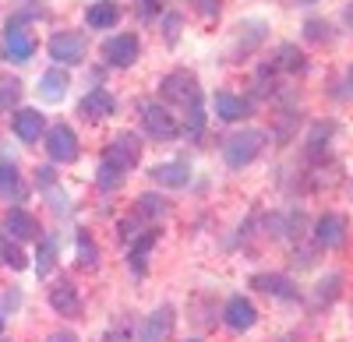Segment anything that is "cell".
<instances>
[{"label":"cell","mask_w":353,"mask_h":342,"mask_svg":"<svg viewBox=\"0 0 353 342\" xmlns=\"http://www.w3.org/2000/svg\"><path fill=\"white\" fill-rule=\"evenodd\" d=\"M314 240L321 247H343V240H346V219L339 212H325L314 222Z\"/></svg>","instance_id":"cell-10"},{"label":"cell","mask_w":353,"mask_h":342,"mask_svg":"<svg viewBox=\"0 0 353 342\" xmlns=\"http://www.w3.org/2000/svg\"><path fill=\"white\" fill-rule=\"evenodd\" d=\"M21 96V85L18 81H0V109H11Z\"/></svg>","instance_id":"cell-30"},{"label":"cell","mask_w":353,"mask_h":342,"mask_svg":"<svg viewBox=\"0 0 353 342\" xmlns=\"http://www.w3.org/2000/svg\"><path fill=\"white\" fill-rule=\"evenodd\" d=\"M0 258H4V265H8V268H14V272H21V268H25V254H21V247H18V244H11V240L0 244Z\"/></svg>","instance_id":"cell-27"},{"label":"cell","mask_w":353,"mask_h":342,"mask_svg":"<svg viewBox=\"0 0 353 342\" xmlns=\"http://www.w3.org/2000/svg\"><path fill=\"white\" fill-rule=\"evenodd\" d=\"M103 53H106V61H110L113 67H131V64L138 61V53H141V43H138L134 32H121V36H113V39L103 46Z\"/></svg>","instance_id":"cell-8"},{"label":"cell","mask_w":353,"mask_h":342,"mask_svg":"<svg viewBox=\"0 0 353 342\" xmlns=\"http://www.w3.org/2000/svg\"><path fill=\"white\" fill-rule=\"evenodd\" d=\"M350 85H353V67H350Z\"/></svg>","instance_id":"cell-36"},{"label":"cell","mask_w":353,"mask_h":342,"mask_svg":"<svg viewBox=\"0 0 353 342\" xmlns=\"http://www.w3.org/2000/svg\"><path fill=\"white\" fill-rule=\"evenodd\" d=\"M304 32H307V39H314V43H321V39H329V25L321 21V18H311L307 25H304Z\"/></svg>","instance_id":"cell-31"},{"label":"cell","mask_w":353,"mask_h":342,"mask_svg":"<svg viewBox=\"0 0 353 342\" xmlns=\"http://www.w3.org/2000/svg\"><path fill=\"white\" fill-rule=\"evenodd\" d=\"M254 286L261 293H272V297H283V300L297 297V290H290V279L286 275H254Z\"/></svg>","instance_id":"cell-20"},{"label":"cell","mask_w":353,"mask_h":342,"mask_svg":"<svg viewBox=\"0 0 353 342\" xmlns=\"http://www.w3.org/2000/svg\"><path fill=\"white\" fill-rule=\"evenodd\" d=\"M113 109H117V99L106 89H92L78 103V113L85 120H106V117H113Z\"/></svg>","instance_id":"cell-11"},{"label":"cell","mask_w":353,"mask_h":342,"mask_svg":"<svg viewBox=\"0 0 353 342\" xmlns=\"http://www.w3.org/2000/svg\"><path fill=\"white\" fill-rule=\"evenodd\" d=\"M36 36L28 32V28H21V21H8V32H4V53H8V61L14 64H25V61H32V53H36Z\"/></svg>","instance_id":"cell-5"},{"label":"cell","mask_w":353,"mask_h":342,"mask_svg":"<svg viewBox=\"0 0 353 342\" xmlns=\"http://www.w3.org/2000/svg\"><path fill=\"white\" fill-rule=\"evenodd\" d=\"M265 149V131L258 127H244L237 134H230L226 138V145H223V159L230 169H241V166H251Z\"/></svg>","instance_id":"cell-1"},{"label":"cell","mask_w":353,"mask_h":342,"mask_svg":"<svg viewBox=\"0 0 353 342\" xmlns=\"http://www.w3.org/2000/svg\"><path fill=\"white\" fill-rule=\"evenodd\" d=\"M152 180L163 184V187H188L191 184V166L184 159L159 162V166H152Z\"/></svg>","instance_id":"cell-13"},{"label":"cell","mask_w":353,"mask_h":342,"mask_svg":"<svg viewBox=\"0 0 353 342\" xmlns=\"http://www.w3.org/2000/svg\"><path fill=\"white\" fill-rule=\"evenodd\" d=\"M138 212L149 215V219H163L170 212V205H166V197H159V194H141L138 197Z\"/></svg>","instance_id":"cell-25"},{"label":"cell","mask_w":353,"mask_h":342,"mask_svg":"<svg viewBox=\"0 0 353 342\" xmlns=\"http://www.w3.org/2000/svg\"><path fill=\"white\" fill-rule=\"evenodd\" d=\"M212 106H216V117H219V120H226V124L248 117V109H251V106H248V99L233 96V92H226V89H219V92L212 96Z\"/></svg>","instance_id":"cell-14"},{"label":"cell","mask_w":353,"mask_h":342,"mask_svg":"<svg viewBox=\"0 0 353 342\" xmlns=\"http://www.w3.org/2000/svg\"><path fill=\"white\" fill-rule=\"evenodd\" d=\"M68 85H71L68 71H61V67L43 71V74H39V96H43L46 103H61L64 92H68Z\"/></svg>","instance_id":"cell-16"},{"label":"cell","mask_w":353,"mask_h":342,"mask_svg":"<svg viewBox=\"0 0 353 342\" xmlns=\"http://www.w3.org/2000/svg\"><path fill=\"white\" fill-rule=\"evenodd\" d=\"M46 50H50V56H53L57 64H64V67L71 64V67H74V64H81V61H85L88 43H85V36H81V32H53Z\"/></svg>","instance_id":"cell-4"},{"label":"cell","mask_w":353,"mask_h":342,"mask_svg":"<svg viewBox=\"0 0 353 342\" xmlns=\"http://www.w3.org/2000/svg\"><path fill=\"white\" fill-rule=\"evenodd\" d=\"M163 11V0H138V14L141 18H156Z\"/></svg>","instance_id":"cell-32"},{"label":"cell","mask_w":353,"mask_h":342,"mask_svg":"<svg viewBox=\"0 0 353 342\" xmlns=\"http://www.w3.org/2000/svg\"><path fill=\"white\" fill-rule=\"evenodd\" d=\"M141 127H145V134L156 138V141H173L176 134H181V124H176V117H173L166 106L152 103V99L141 103Z\"/></svg>","instance_id":"cell-2"},{"label":"cell","mask_w":353,"mask_h":342,"mask_svg":"<svg viewBox=\"0 0 353 342\" xmlns=\"http://www.w3.org/2000/svg\"><path fill=\"white\" fill-rule=\"evenodd\" d=\"M117 21H121V8H117L113 0H99V4H92L85 11V25L99 28V32H103V28H113Z\"/></svg>","instance_id":"cell-18"},{"label":"cell","mask_w":353,"mask_h":342,"mask_svg":"<svg viewBox=\"0 0 353 342\" xmlns=\"http://www.w3.org/2000/svg\"><path fill=\"white\" fill-rule=\"evenodd\" d=\"M163 96L170 99V103H194V99H201V92H198V78L191 74V71H170L166 78H163Z\"/></svg>","instance_id":"cell-7"},{"label":"cell","mask_w":353,"mask_h":342,"mask_svg":"<svg viewBox=\"0 0 353 342\" xmlns=\"http://www.w3.org/2000/svg\"><path fill=\"white\" fill-rule=\"evenodd\" d=\"M36 180H39V187H53V169H50V166L43 169V166H39V177H36Z\"/></svg>","instance_id":"cell-34"},{"label":"cell","mask_w":353,"mask_h":342,"mask_svg":"<svg viewBox=\"0 0 353 342\" xmlns=\"http://www.w3.org/2000/svg\"><path fill=\"white\" fill-rule=\"evenodd\" d=\"M124 177H128V173H121V169L110 166V162H99V169H96V180H99L103 191H117V187L124 184Z\"/></svg>","instance_id":"cell-26"},{"label":"cell","mask_w":353,"mask_h":342,"mask_svg":"<svg viewBox=\"0 0 353 342\" xmlns=\"http://www.w3.org/2000/svg\"><path fill=\"white\" fill-rule=\"evenodd\" d=\"M0 332H4V318H0Z\"/></svg>","instance_id":"cell-37"},{"label":"cell","mask_w":353,"mask_h":342,"mask_svg":"<svg viewBox=\"0 0 353 342\" xmlns=\"http://www.w3.org/2000/svg\"><path fill=\"white\" fill-rule=\"evenodd\" d=\"M152 244H156V233H152V230L141 233V237H134V247H131V265H134V272H145V258H149Z\"/></svg>","instance_id":"cell-23"},{"label":"cell","mask_w":353,"mask_h":342,"mask_svg":"<svg viewBox=\"0 0 353 342\" xmlns=\"http://www.w3.org/2000/svg\"><path fill=\"white\" fill-rule=\"evenodd\" d=\"M53 261H57V240L46 237V240L39 244V250H36V272H39V275H50V272H53Z\"/></svg>","instance_id":"cell-24"},{"label":"cell","mask_w":353,"mask_h":342,"mask_svg":"<svg viewBox=\"0 0 353 342\" xmlns=\"http://www.w3.org/2000/svg\"><path fill=\"white\" fill-rule=\"evenodd\" d=\"M201 14H219V0H194Z\"/></svg>","instance_id":"cell-33"},{"label":"cell","mask_w":353,"mask_h":342,"mask_svg":"<svg viewBox=\"0 0 353 342\" xmlns=\"http://www.w3.org/2000/svg\"><path fill=\"white\" fill-rule=\"evenodd\" d=\"M78 265H81L85 272H92V268L99 265V250H96L92 237H88L85 230H78Z\"/></svg>","instance_id":"cell-22"},{"label":"cell","mask_w":353,"mask_h":342,"mask_svg":"<svg viewBox=\"0 0 353 342\" xmlns=\"http://www.w3.org/2000/svg\"><path fill=\"white\" fill-rule=\"evenodd\" d=\"M46 152L53 162H74L78 159V134L68 127V124H57L50 134H46Z\"/></svg>","instance_id":"cell-6"},{"label":"cell","mask_w":353,"mask_h":342,"mask_svg":"<svg viewBox=\"0 0 353 342\" xmlns=\"http://www.w3.org/2000/svg\"><path fill=\"white\" fill-rule=\"evenodd\" d=\"M170 328H173V307H159L156 314L141 325V332H138V342H166V335H170Z\"/></svg>","instance_id":"cell-15"},{"label":"cell","mask_w":353,"mask_h":342,"mask_svg":"<svg viewBox=\"0 0 353 342\" xmlns=\"http://www.w3.org/2000/svg\"><path fill=\"white\" fill-rule=\"evenodd\" d=\"M11 127H14V134L25 141V145H32V141H39L43 138V113L39 109H14V117H11Z\"/></svg>","instance_id":"cell-12"},{"label":"cell","mask_w":353,"mask_h":342,"mask_svg":"<svg viewBox=\"0 0 353 342\" xmlns=\"http://www.w3.org/2000/svg\"><path fill=\"white\" fill-rule=\"evenodd\" d=\"M0 194L4 197H21V173L14 162H0Z\"/></svg>","instance_id":"cell-21"},{"label":"cell","mask_w":353,"mask_h":342,"mask_svg":"<svg viewBox=\"0 0 353 342\" xmlns=\"http://www.w3.org/2000/svg\"><path fill=\"white\" fill-rule=\"evenodd\" d=\"M223 321H226L230 332H248L258 321V310H254V303L248 297H233L226 303V310H223Z\"/></svg>","instance_id":"cell-9"},{"label":"cell","mask_w":353,"mask_h":342,"mask_svg":"<svg viewBox=\"0 0 353 342\" xmlns=\"http://www.w3.org/2000/svg\"><path fill=\"white\" fill-rule=\"evenodd\" d=\"M138 159H141V138L138 134H131V131H121L110 145H106V152H103V162H110V166H117L121 173H128V169H134L138 166Z\"/></svg>","instance_id":"cell-3"},{"label":"cell","mask_w":353,"mask_h":342,"mask_svg":"<svg viewBox=\"0 0 353 342\" xmlns=\"http://www.w3.org/2000/svg\"><path fill=\"white\" fill-rule=\"evenodd\" d=\"M307 4H311V0H307Z\"/></svg>","instance_id":"cell-39"},{"label":"cell","mask_w":353,"mask_h":342,"mask_svg":"<svg viewBox=\"0 0 353 342\" xmlns=\"http://www.w3.org/2000/svg\"><path fill=\"white\" fill-rule=\"evenodd\" d=\"M4 230H8L11 240H28V237L39 233V222L28 215V212H21V209H11L8 219H4Z\"/></svg>","instance_id":"cell-17"},{"label":"cell","mask_w":353,"mask_h":342,"mask_svg":"<svg viewBox=\"0 0 353 342\" xmlns=\"http://www.w3.org/2000/svg\"><path fill=\"white\" fill-rule=\"evenodd\" d=\"M50 342H78V335H71V332H57V335H50Z\"/></svg>","instance_id":"cell-35"},{"label":"cell","mask_w":353,"mask_h":342,"mask_svg":"<svg viewBox=\"0 0 353 342\" xmlns=\"http://www.w3.org/2000/svg\"><path fill=\"white\" fill-rule=\"evenodd\" d=\"M201 127H205V103H201V99H194V103H191V113H188L184 131H188L191 138H198V134H201Z\"/></svg>","instance_id":"cell-28"},{"label":"cell","mask_w":353,"mask_h":342,"mask_svg":"<svg viewBox=\"0 0 353 342\" xmlns=\"http://www.w3.org/2000/svg\"><path fill=\"white\" fill-rule=\"evenodd\" d=\"M188 342H198V339H188Z\"/></svg>","instance_id":"cell-38"},{"label":"cell","mask_w":353,"mask_h":342,"mask_svg":"<svg viewBox=\"0 0 353 342\" xmlns=\"http://www.w3.org/2000/svg\"><path fill=\"white\" fill-rule=\"evenodd\" d=\"M279 61L286 71H304V53L297 46H279Z\"/></svg>","instance_id":"cell-29"},{"label":"cell","mask_w":353,"mask_h":342,"mask_svg":"<svg viewBox=\"0 0 353 342\" xmlns=\"http://www.w3.org/2000/svg\"><path fill=\"white\" fill-rule=\"evenodd\" d=\"M50 303H53V310H61V314H78L81 310V297L71 282H57L50 290Z\"/></svg>","instance_id":"cell-19"}]
</instances>
